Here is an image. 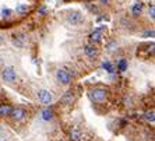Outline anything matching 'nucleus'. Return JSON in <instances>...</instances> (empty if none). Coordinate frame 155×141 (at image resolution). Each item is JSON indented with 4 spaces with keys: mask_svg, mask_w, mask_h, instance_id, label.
<instances>
[{
    "mask_svg": "<svg viewBox=\"0 0 155 141\" xmlns=\"http://www.w3.org/2000/svg\"><path fill=\"white\" fill-rule=\"evenodd\" d=\"M18 73L14 67H11V66H7V67H4L2 70V80H3V83H6L7 85H14V84L18 83Z\"/></svg>",
    "mask_w": 155,
    "mask_h": 141,
    "instance_id": "nucleus-1",
    "label": "nucleus"
},
{
    "mask_svg": "<svg viewBox=\"0 0 155 141\" xmlns=\"http://www.w3.org/2000/svg\"><path fill=\"white\" fill-rule=\"evenodd\" d=\"M109 92L105 88H94L90 91V99L95 103H104L108 101Z\"/></svg>",
    "mask_w": 155,
    "mask_h": 141,
    "instance_id": "nucleus-2",
    "label": "nucleus"
},
{
    "mask_svg": "<svg viewBox=\"0 0 155 141\" xmlns=\"http://www.w3.org/2000/svg\"><path fill=\"white\" fill-rule=\"evenodd\" d=\"M84 21H85V17H84V14L81 13V11H78V10L71 11V13L67 15V22H69L70 25H73V27L81 25V24H84Z\"/></svg>",
    "mask_w": 155,
    "mask_h": 141,
    "instance_id": "nucleus-3",
    "label": "nucleus"
},
{
    "mask_svg": "<svg viewBox=\"0 0 155 141\" xmlns=\"http://www.w3.org/2000/svg\"><path fill=\"white\" fill-rule=\"evenodd\" d=\"M10 117L14 120V122H17V123H22V122L28 117V112H27L24 108H21V106H17V108H13Z\"/></svg>",
    "mask_w": 155,
    "mask_h": 141,
    "instance_id": "nucleus-4",
    "label": "nucleus"
},
{
    "mask_svg": "<svg viewBox=\"0 0 155 141\" xmlns=\"http://www.w3.org/2000/svg\"><path fill=\"white\" fill-rule=\"evenodd\" d=\"M36 97H38V99H39V102L42 105H51L54 99L53 92L49 90H39L36 92Z\"/></svg>",
    "mask_w": 155,
    "mask_h": 141,
    "instance_id": "nucleus-5",
    "label": "nucleus"
},
{
    "mask_svg": "<svg viewBox=\"0 0 155 141\" xmlns=\"http://www.w3.org/2000/svg\"><path fill=\"white\" fill-rule=\"evenodd\" d=\"M56 80H58V83H60L61 85H70L73 81V77L66 69H59L56 71Z\"/></svg>",
    "mask_w": 155,
    "mask_h": 141,
    "instance_id": "nucleus-6",
    "label": "nucleus"
},
{
    "mask_svg": "<svg viewBox=\"0 0 155 141\" xmlns=\"http://www.w3.org/2000/svg\"><path fill=\"white\" fill-rule=\"evenodd\" d=\"M84 53H85L87 57L90 59H97L99 57V49L95 46L94 44H88L84 46Z\"/></svg>",
    "mask_w": 155,
    "mask_h": 141,
    "instance_id": "nucleus-7",
    "label": "nucleus"
},
{
    "mask_svg": "<svg viewBox=\"0 0 155 141\" xmlns=\"http://www.w3.org/2000/svg\"><path fill=\"white\" fill-rule=\"evenodd\" d=\"M102 31H104V27H99L98 29H95L94 32L90 35V39H91V44H101L102 39H104V34H102Z\"/></svg>",
    "mask_w": 155,
    "mask_h": 141,
    "instance_id": "nucleus-8",
    "label": "nucleus"
},
{
    "mask_svg": "<svg viewBox=\"0 0 155 141\" xmlns=\"http://www.w3.org/2000/svg\"><path fill=\"white\" fill-rule=\"evenodd\" d=\"M143 10H144V3L143 2H136L133 4V7H131V14L134 17H138V15H141Z\"/></svg>",
    "mask_w": 155,
    "mask_h": 141,
    "instance_id": "nucleus-9",
    "label": "nucleus"
},
{
    "mask_svg": "<svg viewBox=\"0 0 155 141\" xmlns=\"http://www.w3.org/2000/svg\"><path fill=\"white\" fill-rule=\"evenodd\" d=\"M13 106L8 103H2L0 105V117H10Z\"/></svg>",
    "mask_w": 155,
    "mask_h": 141,
    "instance_id": "nucleus-10",
    "label": "nucleus"
},
{
    "mask_svg": "<svg viewBox=\"0 0 155 141\" xmlns=\"http://www.w3.org/2000/svg\"><path fill=\"white\" fill-rule=\"evenodd\" d=\"M41 116H42V119L45 120V122H52V120L54 119V112H53V109H51V108L43 109L42 113H41Z\"/></svg>",
    "mask_w": 155,
    "mask_h": 141,
    "instance_id": "nucleus-11",
    "label": "nucleus"
},
{
    "mask_svg": "<svg viewBox=\"0 0 155 141\" xmlns=\"http://www.w3.org/2000/svg\"><path fill=\"white\" fill-rule=\"evenodd\" d=\"M28 11H29V6L27 3H18L15 6V13L18 15H25Z\"/></svg>",
    "mask_w": 155,
    "mask_h": 141,
    "instance_id": "nucleus-12",
    "label": "nucleus"
},
{
    "mask_svg": "<svg viewBox=\"0 0 155 141\" xmlns=\"http://www.w3.org/2000/svg\"><path fill=\"white\" fill-rule=\"evenodd\" d=\"M13 44L15 45L17 48H24L25 46V38L24 35H13Z\"/></svg>",
    "mask_w": 155,
    "mask_h": 141,
    "instance_id": "nucleus-13",
    "label": "nucleus"
},
{
    "mask_svg": "<svg viewBox=\"0 0 155 141\" xmlns=\"http://www.w3.org/2000/svg\"><path fill=\"white\" fill-rule=\"evenodd\" d=\"M73 101H74V97H73V92H67V94L64 95V97L61 98V103L66 106H69L73 103Z\"/></svg>",
    "mask_w": 155,
    "mask_h": 141,
    "instance_id": "nucleus-14",
    "label": "nucleus"
},
{
    "mask_svg": "<svg viewBox=\"0 0 155 141\" xmlns=\"http://www.w3.org/2000/svg\"><path fill=\"white\" fill-rule=\"evenodd\" d=\"M70 137L73 141H81L83 140V133L78 130V129H74V130L70 133Z\"/></svg>",
    "mask_w": 155,
    "mask_h": 141,
    "instance_id": "nucleus-15",
    "label": "nucleus"
},
{
    "mask_svg": "<svg viewBox=\"0 0 155 141\" xmlns=\"http://www.w3.org/2000/svg\"><path fill=\"white\" fill-rule=\"evenodd\" d=\"M144 119L147 120L148 123L154 124V122H155V112H154V110H148V112H145L144 113Z\"/></svg>",
    "mask_w": 155,
    "mask_h": 141,
    "instance_id": "nucleus-16",
    "label": "nucleus"
},
{
    "mask_svg": "<svg viewBox=\"0 0 155 141\" xmlns=\"http://www.w3.org/2000/svg\"><path fill=\"white\" fill-rule=\"evenodd\" d=\"M117 69H119V71H126L127 70V60H124V59H122L119 62V64H117Z\"/></svg>",
    "mask_w": 155,
    "mask_h": 141,
    "instance_id": "nucleus-17",
    "label": "nucleus"
},
{
    "mask_svg": "<svg viewBox=\"0 0 155 141\" xmlns=\"http://www.w3.org/2000/svg\"><path fill=\"white\" fill-rule=\"evenodd\" d=\"M13 13H14V11L10 10V8H3V10H2V15H3L4 18H10L11 15H13Z\"/></svg>",
    "mask_w": 155,
    "mask_h": 141,
    "instance_id": "nucleus-18",
    "label": "nucleus"
},
{
    "mask_svg": "<svg viewBox=\"0 0 155 141\" xmlns=\"http://www.w3.org/2000/svg\"><path fill=\"white\" fill-rule=\"evenodd\" d=\"M148 14H150V17H151V20H154V18H155V7H154V4H151V6H150V10H148Z\"/></svg>",
    "mask_w": 155,
    "mask_h": 141,
    "instance_id": "nucleus-19",
    "label": "nucleus"
},
{
    "mask_svg": "<svg viewBox=\"0 0 155 141\" xmlns=\"http://www.w3.org/2000/svg\"><path fill=\"white\" fill-rule=\"evenodd\" d=\"M104 69H106L109 73H112V71H113V66L110 64L109 62H105V63H104Z\"/></svg>",
    "mask_w": 155,
    "mask_h": 141,
    "instance_id": "nucleus-20",
    "label": "nucleus"
},
{
    "mask_svg": "<svg viewBox=\"0 0 155 141\" xmlns=\"http://www.w3.org/2000/svg\"><path fill=\"white\" fill-rule=\"evenodd\" d=\"M144 36H151V38H152V36H154V31L151 29V31H147V32H144Z\"/></svg>",
    "mask_w": 155,
    "mask_h": 141,
    "instance_id": "nucleus-21",
    "label": "nucleus"
},
{
    "mask_svg": "<svg viewBox=\"0 0 155 141\" xmlns=\"http://www.w3.org/2000/svg\"><path fill=\"white\" fill-rule=\"evenodd\" d=\"M101 2V4H109L110 3V0H99Z\"/></svg>",
    "mask_w": 155,
    "mask_h": 141,
    "instance_id": "nucleus-22",
    "label": "nucleus"
},
{
    "mask_svg": "<svg viewBox=\"0 0 155 141\" xmlns=\"http://www.w3.org/2000/svg\"><path fill=\"white\" fill-rule=\"evenodd\" d=\"M4 44V36L3 35H0V46Z\"/></svg>",
    "mask_w": 155,
    "mask_h": 141,
    "instance_id": "nucleus-23",
    "label": "nucleus"
}]
</instances>
